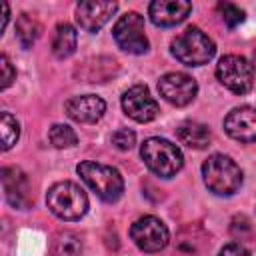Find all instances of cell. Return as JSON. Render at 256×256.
<instances>
[{"label":"cell","instance_id":"cell-11","mask_svg":"<svg viewBox=\"0 0 256 256\" xmlns=\"http://www.w3.org/2000/svg\"><path fill=\"white\" fill-rule=\"evenodd\" d=\"M122 108L124 112L136 120V122H150L158 116V102L150 96L146 86H132L122 96Z\"/></svg>","mask_w":256,"mask_h":256},{"label":"cell","instance_id":"cell-17","mask_svg":"<svg viewBox=\"0 0 256 256\" xmlns=\"http://www.w3.org/2000/svg\"><path fill=\"white\" fill-rule=\"evenodd\" d=\"M116 60L114 58H104V56H98V58H92V60H86L82 66H80V76L86 80V82H106L114 72H116Z\"/></svg>","mask_w":256,"mask_h":256},{"label":"cell","instance_id":"cell-27","mask_svg":"<svg viewBox=\"0 0 256 256\" xmlns=\"http://www.w3.org/2000/svg\"><path fill=\"white\" fill-rule=\"evenodd\" d=\"M218 256H250V254H248V250H246L242 244L232 242V244H226V246L218 252Z\"/></svg>","mask_w":256,"mask_h":256},{"label":"cell","instance_id":"cell-3","mask_svg":"<svg viewBox=\"0 0 256 256\" xmlns=\"http://www.w3.org/2000/svg\"><path fill=\"white\" fill-rule=\"evenodd\" d=\"M140 156L144 164L160 178H172L176 172H180L184 158L176 144L164 140V138H148L144 140L140 148Z\"/></svg>","mask_w":256,"mask_h":256},{"label":"cell","instance_id":"cell-2","mask_svg":"<svg viewBox=\"0 0 256 256\" xmlns=\"http://www.w3.org/2000/svg\"><path fill=\"white\" fill-rule=\"evenodd\" d=\"M50 212L62 220H80L88 210V196L74 182H56L46 194Z\"/></svg>","mask_w":256,"mask_h":256},{"label":"cell","instance_id":"cell-10","mask_svg":"<svg viewBox=\"0 0 256 256\" xmlns=\"http://www.w3.org/2000/svg\"><path fill=\"white\" fill-rule=\"evenodd\" d=\"M2 186H4V196L10 202V206L18 210H26L32 206L34 198L30 192V182H28V176L20 168L16 166L2 168Z\"/></svg>","mask_w":256,"mask_h":256},{"label":"cell","instance_id":"cell-6","mask_svg":"<svg viewBox=\"0 0 256 256\" xmlns=\"http://www.w3.org/2000/svg\"><path fill=\"white\" fill-rule=\"evenodd\" d=\"M216 76L234 94H246L252 90V84H254L252 64L246 58L236 56V54H228L220 58L216 66Z\"/></svg>","mask_w":256,"mask_h":256},{"label":"cell","instance_id":"cell-29","mask_svg":"<svg viewBox=\"0 0 256 256\" xmlns=\"http://www.w3.org/2000/svg\"><path fill=\"white\" fill-rule=\"evenodd\" d=\"M250 64H252V68L256 70V48H254V52H252V62H250Z\"/></svg>","mask_w":256,"mask_h":256},{"label":"cell","instance_id":"cell-12","mask_svg":"<svg viewBox=\"0 0 256 256\" xmlns=\"http://www.w3.org/2000/svg\"><path fill=\"white\" fill-rule=\"evenodd\" d=\"M224 130L238 142H256V108L240 106L228 112L224 118Z\"/></svg>","mask_w":256,"mask_h":256},{"label":"cell","instance_id":"cell-9","mask_svg":"<svg viewBox=\"0 0 256 256\" xmlns=\"http://www.w3.org/2000/svg\"><path fill=\"white\" fill-rule=\"evenodd\" d=\"M158 92L166 102L174 106H186L196 98L198 84L184 72H168L158 80Z\"/></svg>","mask_w":256,"mask_h":256},{"label":"cell","instance_id":"cell-21","mask_svg":"<svg viewBox=\"0 0 256 256\" xmlns=\"http://www.w3.org/2000/svg\"><path fill=\"white\" fill-rule=\"evenodd\" d=\"M0 130H2V148L4 150H10L18 136H20V124L18 120L10 114V112H2L0 114Z\"/></svg>","mask_w":256,"mask_h":256},{"label":"cell","instance_id":"cell-22","mask_svg":"<svg viewBox=\"0 0 256 256\" xmlns=\"http://www.w3.org/2000/svg\"><path fill=\"white\" fill-rule=\"evenodd\" d=\"M48 138H50V142H52V146L54 148H72V146H76V142H78V136H76V132L70 128V126H66V124H54L50 130H48Z\"/></svg>","mask_w":256,"mask_h":256},{"label":"cell","instance_id":"cell-13","mask_svg":"<svg viewBox=\"0 0 256 256\" xmlns=\"http://www.w3.org/2000/svg\"><path fill=\"white\" fill-rule=\"evenodd\" d=\"M116 2H78L76 20L86 32H98L116 12Z\"/></svg>","mask_w":256,"mask_h":256},{"label":"cell","instance_id":"cell-16","mask_svg":"<svg viewBox=\"0 0 256 256\" xmlns=\"http://www.w3.org/2000/svg\"><path fill=\"white\" fill-rule=\"evenodd\" d=\"M176 136L182 144H186L188 148H194V150H202L210 144L212 140V134L208 130V126L200 124V122H192V120H186L182 122L178 128H176Z\"/></svg>","mask_w":256,"mask_h":256},{"label":"cell","instance_id":"cell-15","mask_svg":"<svg viewBox=\"0 0 256 256\" xmlns=\"http://www.w3.org/2000/svg\"><path fill=\"white\" fill-rule=\"evenodd\" d=\"M192 10V4L186 0H156L148 6L150 20L156 26H174L182 22Z\"/></svg>","mask_w":256,"mask_h":256},{"label":"cell","instance_id":"cell-25","mask_svg":"<svg viewBox=\"0 0 256 256\" xmlns=\"http://www.w3.org/2000/svg\"><path fill=\"white\" fill-rule=\"evenodd\" d=\"M230 230H232V234H234L236 238H240V240L252 238V224H250V220H248L246 216H236V218L232 220Z\"/></svg>","mask_w":256,"mask_h":256},{"label":"cell","instance_id":"cell-23","mask_svg":"<svg viewBox=\"0 0 256 256\" xmlns=\"http://www.w3.org/2000/svg\"><path fill=\"white\" fill-rule=\"evenodd\" d=\"M218 10H220L222 20H224V24H226L228 28H234V26H238V24L244 20V12H242L238 6L230 4V2H220V4H218Z\"/></svg>","mask_w":256,"mask_h":256},{"label":"cell","instance_id":"cell-18","mask_svg":"<svg viewBox=\"0 0 256 256\" xmlns=\"http://www.w3.org/2000/svg\"><path fill=\"white\" fill-rule=\"evenodd\" d=\"M76 30L68 24V22H62L56 26V32H54V38H52V52L56 58L64 60L68 58L74 50H76Z\"/></svg>","mask_w":256,"mask_h":256},{"label":"cell","instance_id":"cell-7","mask_svg":"<svg viewBox=\"0 0 256 256\" xmlns=\"http://www.w3.org/2000/svg\"><path fill=\"white\" fill-rule=\"evenodd\" d=\"M116 44L130 54H144L148 50V38L144 34V18L138 12H126L112 28Z\"/></svg>","mask_w":256,"mask_h":256},{"label":"cell","instance_id":"cell-4","mask_svg":"<svg viewBox=\"0 0 256 256\" xmlns=\"http://www.w3.org/2000/svg\"><path fill=\"white\" fill-rule=\"evenodd\" d=\"M216 52L214 42L196 26H188L172 40V54L186 66H202L212 60Z\"/></svg>","mask_w":256,"mask_h":256},{"label":"cell","instance_id":"cell-1","mask_svg":"<svg viewBox=\"0 0 256 256\" xmlns=\"http://www.w3.org/2000/svg\"><path fill=\"white\" fill-rule=\"evenodd\" d=\"M202 176H204V184L208 186V190L220 196L234 194L242 184L240 166L224 154H212L202 164Z\"/></svg>","mask_w":256,"mask_h":256},{"label":"cell","instance_id":"cell-19","mask_svg":"<svg viewBox=\"0 0 256 256\" xmlns=\"http://www.w3.org/2000/svg\"><path fill=\"white\" fill-rule=\"evenodd\" d=\"M52 256H82V240L76 232L64 230L58 232L52 240V248H50Z\"/></svg>","mask_w":256,"mask_h":256},{"label":"cell","instance_id":"cell-14","mask_svg":"<svg viewBox=\"0 0 256 256\" xmlns=\"http://www.w3.org/2000/svg\"><path fill=\"white\" fill-rule=\"evenodd\" d=\"M64 108H66V114L72 120L84 122V124H92V122L100 120L102 114L106 112V102L96 94H84V96L70 98L64 104Z\"/></svg>","mask_w":256,"mask_h":256},{"label":"cell","instance_id":"cell-26","mask_svg":"<svg viewBox=\"0 0 256 256\" xmlns=\"http://www.w3.org/2000/svg\"><path fill=\"white\" fill-rule=\"evenodd\" d=\"M0 68H2V82H0V88L6 90V88L12 84V80L16 78V70L12 68V64H10V60H8L6 54L0 56Z\"/></svg>","mask_w":256,"mask_h":256},{"label":"cell","instance_id":"cell-20","mask_svg":"<svg viewBox=\"0 0 256 256\" xmlns=\"http://www.w3.org/2000/svg\"><path fill=\"white\" fill-rule=\"evenodd\" d=\"M40 30H42L40 24L30 14H22L16 20V38L22 44V48H30L36 42V38L40 36Z\"/></svg>","mask_w":256,"mask_h":256},{"label":"cell","instance_id":"cell-28","mask_svg":"<svg viewBox=\"0 0 256 256\" xmlns=\"http://www.w3.org/2000/svg\"><path fill=\"white\" fill-rule=\"evenodd\" d=\"M8 16H10V12H8V4H6V2H2V26H0V34H2V30L6 28Z\"/></svg>","mask_w":256,"mask_h":256},{"label":"cell","instance_id":"cell-8","mask_svg":"<svg viewBox=\"0 0 256 256\" xmlns=\"http://www.w3.org/2000/svg\"><path fill=\"white\" fill-rule=\"evenodd\" d=\"M130 238L144 252H160L168 246L170 234L166 224L156 216H142L130 228Z\"/></svg>","mask_w":256,"mask_h":256},{"label":"cell","instance_id":"cell-5","mask_svg":"<svg viewBox=\"0 0 256 256\" xmlns=\"http://www.w3.org/2000/svg\"><path fill=\"white\" fill-rule=\"evenodd\" d=\"M76 172L104 202H116L124 192V180L120 172L112 166L84 160L78 164Z\"/></svg>","mask_w":256,"mask_h":256},{"label":"cell","instance_id":"cell-24","mask_svg":"<svg viewBox=\"0 0 256 256\" xmlns=\"http://www.w3.org/2000/svg\"><path fill=\"white\" fill-rule=\"evenodd\" d=\"M136 142V134L128 128H120L112 134V144L118 148V150H130Z\"/></svg>","mask_w":256,"mask_h":256}]
</instances>
